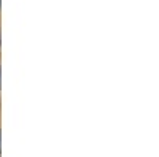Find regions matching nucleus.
Instances as JSON below:
<instances>
[{
	"label": "nucleus",
	"instance_id": "1",
	"mask_svg": "<svg viewBox=\"0 0 159 157\" xmlns=\"http://www.w3.org/2000/svg\"><path fill=\"white\" fill-rule=\"evenodd\" d=\"M0 154H2V132H0Z\"/></svg>",
	"mask_w": 159,
	"mask_h": 157
},
{
	"label": "nucleus",
	"instance_id": "2",
	"mask_svg": "<svg viewBox=\"0 0 159 157\" xmlns=\"http://www.w3.org/2000/svg\"><path fill=\"white\" fill-rule=\"evenodd\" d=\"M0 89H2V68H0Z\"/></svg>",
	"mask_w": 159,
	"mask_h": 157
},
{
	"label": "nucleus",
	"instance_id": "3",
	"mask_svg": "<svg viewBox=\"0 0 159 157\" xmlns=\"http://www.w3.org/2000/svg\"><path fill=\"white\" fill-rule=\"evenodd\" d=\"M0 46H2V38H0Z\"/></svg>",
	"mask_w": 159,
	"mask_h": 157
},
{
	"label": "nucleus",
	"instance_id": "4",
	"mask_svg": "<svg viewBox=\"0 0 159 157\" xmlns=\"http://www.w3.org/2000/svg\"><path fill=\"white\" fill-rule=\"evenodd\" d=\"M0 8H2V0H0Z\"/></svg>",
	"mask_w": 159,
	"mask_h": 157
}]
</instances>
